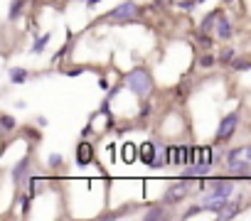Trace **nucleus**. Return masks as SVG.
Masks as SVG:
<instances>
[{
    "label": "nucleus",
    "mask_w": 251,
    "mask_h": 221,
    "mask_svg": "<svg viewBox=\"0 0 251 221\" xmlns=\"http://www.w3.org/2000/svg\"><path fill=\"white\" fill-rule=\"evenodd\" d=\"M123 84H126V88H128L131 93H136L141 101H146L153 93V76H151L148 69H141V66L126 74Z\"/></svg>",
    "instance_id": "nucleus-1"
},
{
    "label": "nucleus",
    "mask_w": 251,
    "mask_h": 221,
    "mask_svg": "<svg viewBox=\"0 0 251 221\" xmlns=\"http://www.w3.org/2000/svg\"><path fill=\"white\" fill-rule=\"evenodd\" d=\"M195 189H197V177H187V175H182L177 182H173V184L165 189V194H163V204L175 206V204H180L185 197H190Z\"/></svg>",
    "instance_id": "nucleus-2"
},
{
    "label": "nucleus",
    "mask_w": 251,
    "mask_h": 221,
    "mask_svg": "<svg viewBox=\"0 0 251 221\" xmlns=\"http://www.w3.org/2000/svg\"><path fill=\"white\" fill-rule=\"evenodd\" d=\"M138 15H141V5L133 3V0H126V3L116 5L103 20L106 22H113V25H123V22H133Z\"/></svg>",
    "instance_id": "nucleus-3"
},
{
    "label": "nucleus",
    "mask_w": 251,
    "mask_h": 221,
    "mask_svg": "<svg viewBox=\"0 0 251 221\" xmlns=\"http://www.w3.org/2000/svg\"><path fill=\"white\" fill-rule=\"evenodd\" d=\"M234 189H236L234 177H229V179H224V177H212V179H207V192H204V194L217 197V199H231V197H234Z\"/></svg>",
    "instance_id": "nucleus-4"
},
{
    "label": "nucleus",
    "mask_w": 251,
    "mask_h": 221,
    "mask_svg": "<svg viewBox=\"0 0 251 221\" xmlns=\"http://www.w3.org/2000/svg\"><path fill=\"white\" fill-rule=\"evenodd\" d=\"M239 123H241V113H239V110H231L229 116H224V118L219 121L217 133H214V143H226V140L236 133Z\"/></svg>",
    "instance_id": "nucleus-5"
},
{
    "label": "nucleus",
    "mask_w": 251,
    "mask_h": 221,
    "mask_svg": "<svg viewBox=\"0 0 251 221\" xmlns=\"http://www.w3.org/2000/svg\"><path fill=\"white\" fill-rule=\"evenodd\" d=\"M32 157L30 155H25L23 160H18L15 162V167L10 170V177H13V182L18 184V187H27V182H30V177H32Z\"/></svg>",
    "instance_id": "nucleus-6"
},
{
    "label": "nucleus",
    "mask_w": 251,
    "mask_h": 221,
    "mask_svg": "<svg viewBox=\"0 0 251 221\" xmlns=\"http://www.w3.org/2000/svg\"><path fill=\"white\" fill-rule=\"evenodd\" d=\"M226 170H229V175L234 177V179H251V160H246V157H236V160H229L226 162Z\"/></svg>",
    "instance_id": "nucleus-7"
},
{
    "label": "nucleus",
    "mask_w": 251,
    "mask_h": 221,
    "mask_svg": "<svg viewBox=\"0 0 251 221\" xmlns=\"http://www.w3.org/2000/svg\"><path fill=\"white\" fill-rule=\"evenodd\" d=\"M187 162V145H168V165L185 167Z\"/></svg>",
    "instance_id": "nucleus-8"
},
{
    "label": "nucleus",
    "mask_w": 251,
    "mask_h": 221,
    "mask_svg": "<svg viewBox=\"0 0 251 221\" xmlns=\"http://www.w3.org/2000/svg\"><path fill=\"white\" fill-rule=\"evenodd\" d=\"M214 35H217V40H222V42H229V40L234 37V27H231V20H229V18L224 15V10H222V15H219V20H217Z\"/></svg>",
    "instance_id": "nucleus-9"
},
{
    "label": "nucleus",
    "mask_w": 251,
    "mask_h": 221,
    "mask_svg": "<svg viewBox=\"0 0 251 221\" xmlns=\"http://www.w3.org/2000/svg\"><path fill=\"white\" fill-rule=\"evenodd\" d=\"M76 162H79L81 167H86V165L94 162V148H91V143L81 140V143L76 145Z\"/></svg>",
    "instance_id": "nucleus-10"
},
{
    "label": "nucleus",
    "mask_w": 251,
    "mask_h": 221,
    "mask_svg": "<svg viewBox=\"0 0 251 221\" xmlns=\"http://www.w3.org/2000/svg\"><path fill=\"white\" fill-rule=\"evenodd\" d=\"M241 206H244V204H241V199H234V197H231V199L226 201V206L217 214V219H222V221L234 219V216H239V214H241Z\"/></svg>",
    "instance_id": "nucleus-11"
},
{
    "label": "nucleus",
    "mask_w": 251,
    "mask_h": 221,
    "mask_svg": "<svg viewBox=\"0 0 251 221\" xmlns=\"http://www.w3.org/2000/svg\"><path fill=\"white\" fill-rule=\"evenodd\" d=\"M155 150H158V143L146 140V143L138 148V160H141L143 165H148V167H151V162H153V157H155Z\"/></svg>",
    "instance_id": "nucleus-12"
},
{
    "label": "nucleus",
    "mask_w": 251,
    "mask_h": 221,
    "mask_svg": "<svg viewBox=\"0 0 251 221\" xmlns=\"http://www.w3.org/2000/svg\"><path fill=\"white\" fill-rule=\"evenodd\" d=\"M165 206H168V204H155V206H151V209L143 214V219H146V221H163V219H170V214L165 211Z\"/></svg>",
    "instance_id": "nucleus-13"
},
{
    "label": "nucleus",
    "mask_w": 251,
    "mask_h": 221,
    "mask_svg": "<svg viewBox=\"0 0 251 221\" xmlns=\"http://www.w3.org/2000/svg\"><path fill=\"white\" fill-rule=\"evenodd\" d=\"M27 3H30V0H13V3H10V10H8V20H10V22H18V20L23 18Z\"/></svg>",
    "instance_id": "nucleus-14"
},
{
    "label": "nucleus",
    "mask_w": 251,
    "mask_h": 221,
    "mask_svg": "<svg viewBox=\"0 0 251 221\" xmlns=\"http://www.w3.org/2000/svg\"><path fill=\"white\" fill-rule=\"evenodd\" d=\"M165 165H168V145L158 143V150H155V157H153V162H151V170H160V167H165Z\"/></svg>",
    "instance_id": "nucleus-15"
},
{
    "label": "nucleus",
    "mask_w": 251,
    "mask_h": 221,
    "mask_svg": "<svg viewBox=\"0 0 251 221\" xmlns=\"http://www.w3.org/2000/svg\"><path fill=\"white\" fill-rule=\"evenodd\" d=\"M219 15H222V10H209V15H207V18L200 22V30H202V32H214Z\"/></svg>",
    "instance_id": "nucleus-16"
},
{
    "label": "nucleus",
    "mask_w": 251,
    "mask_h": 221,
    "mask_svg": "<svg viewBox=\"0 0 251 221\" xmlns=\"http://www.w3.org/2000/svg\"><path fill=\"white\" fill-rule=\"evenodd\" d=\"M8 79H10L13 84H25V81L30 79V71L23 69V66H13V69L8 71Z\"/></svg>",
    "instance_id": "nucleus-17"
},
{
    "label": "nucleus",
    "mask_w": 251,
    "mask_h": 221,
    "mask_svg": "<svg viewBox=\"0 0 251 221\" xmlns=\"http://www.w3.org/2000/svg\"><path fill=\"white\" fill-rule=\"evenodd\" d=\"M50 40H52V35H50V32H45L42 37H37V40H35V44H32V49H30V54H35V57H37V54H42V52L47 49Z\"/></svg>",
    "instance_id": "nucleus-18"
},
{
    "label": "nucleus",
    "mask_w": 251,
    "mask_h": 221,
    "mask_svg": "<svg viewBox=\"0 0 251 221\" xmlns=\"http://www.w3.org/2000/svg\"><path fill=\"white\" fill-rule=\"evenodd\" d=\"M40 192H45V179H42V177H30V182H27V194H30V197H37Z\"/></svg>",
    "instance_id": "nucleus-19"
},
{
    "label": "nucleus",
    "mask_w": 251,
    "mask_h": 221,
    "mask_svg": "<svg viewBox=\"0 0 251 221\" xmlns=\"http://www.w3.org/2000/svg\"><path fill=\"white\" fill-rule=\"evenodd\" d=\"M234 59H236V49H234V47H224V49L219 52V62H222V64H231Z\"/></svg>",
    "instance_id": "nucleus-20"
},
{
    "label": "nucleus",
    "mask_w": 251,
    "mask_h": 221,
    "mask_svg": "<svg viewBox=\"0 0 251 221\" xmlns=\"http://www.w3.org/2000/svg\"><path fill=\"white\" fill-rule=\"evenodd\" d=\"M229 66H231L234 71H249V69H251V59H241V57H236Z\"/></svg>",
    "instance_id": "nucleus-21"
},
{
    "label": "nucleus",
    "mask_w": 251,
    "mask_h": 221,
    "mask_svg": "<svg viewBox=\"0 0 251 221\" xmlns=\"http://www.w3.org/2000/svg\"><path fill=\"white\" fill-rule=\"evenodd\" d=\"M99 113H101V116H106V118H108V123H113V116H111V98H108V96H106V98L101 101V108H99Z\"/></svg>",
    "instance_id": "nucleus-22"
},
{
    "label": "nucleus",
    "mask_w": 251,
    "mask_h": 221,
    "mask_svg": "<svg viewBox=\"0 0 251 221\" xmlns=\"http://www.w3.org/2000/svg\"><path fill=\"white\" fill-rule=\"evenodd\" d=\"M123 160L126 162H133L136 160V145H131V143L123 145Z\"/></svg>",
    "instance_id": "nucleus-23"
},
{
    "label": "nucleus",
    "mask_w": 251,
    "mask_h": 221,
    "mask_svg": "<svg viewBox=\"0 0 251 221\" xmlns=\"http://www.w3.org/2000/svg\"><path fill=\"white\" fill-rule=\"evenodd\" d=\"M0 126H3L5 133H10V131H15V118L13 116H0Z\"/></svg>",
    "instance_id": "nucleus-24"
},
{
    "label": "nucleus",
    "mask_w": 251,
    "mask_h": 221,
    "mask_svg": "<svg viewBox=\"0 0 251 221\" xmlns=\"http://www.w3.org/2000/svg\"><path fill=\"white\" fill-rule=\"evenodd\" d=\"M202 211H204L202 201H200V204H192V206H190V209L182 214V219H192V216H197V214H202Z\"/></svg>",
    "instance_id": "nucleus-25"
},
{
    "label": "nucleus",
    "mask_w": 251,
    "mask_h": 221,
    "mask_svg": "<svg viewBox=\"0 0 251 221\" xmlns=\"http://www.w3.org/2000/svg\"><path fill=\"white\" fill-rule=\"evenodd\" d=\"M23 135H25V138H30V140H35V143H40V140H42V133H40V131H35V128H23Z\"/></svg>",
    "instance_id": "nucleus-26"
},
{
    "label": "nucleus",
    "mask_w": 251,
    "mask_h": 221,
    "mask_svg": "<svg viewBox=\"0 0 251 221\" xmlns=\"http://www.w3.org/2000/svg\"><path fill=\"white\" fill-rule=\"evenodd\" d=\"M244 150H246V148H231V150H229V153L224 155V160L229 162V160H236V157H244Z\"/></svg>",
    "instance_id": "nucleus-27"
},
{
    "label": "nucleus",
    "mask_w": 251,
    "mask_h": 221,
    "mask_svg": "<svg viewBox=\"0 0 251 221\" xmlns=\"http://www.w3.org/2000/svg\"><path fill=\"white\" fill-rule=\"evenodd\" d=\"M30 199H32L30 194H23V197H20V209H23V216H27V214H30Z\"/></svg>",
    "instance_id": "nucleus-28"
},
{
    "label": "nucleus",
    "mask_w": 251,
    "mask_h": 221,
    "mask_svg": "<svg viewBox=\"0 0 251 221\" xmlns=\"http://www.w3.org/2000/svg\"><path fill=\"white\" fill-rule=\"evenodd\" d=\"M47 162H50V167H62V165H64V157H62V155H57V153H52Z\"/></svg>",
    "instance_id": "nucleus-29"
},
{
    "label": "nucleus",
    "mask_w": 251,
    "mask_h": 221,
    "mask_svg": "<svg viewBox=\"0 0 251 221\" xmlns=\"http://www.w3.org/2000/svg\"><path fill=\"white\" fill-rule=\"evenodd\" d=\"M214 62H217V57H214V54H204V57L200 59V64H202V66H212Z\"/></svg>",
    "instance_id": "nucleus-30"
},
{
    "label": "nucleus",
    "mask_w": 251,
    "mask_h": 221,
    "mask_svg": "<svg viewBox=\"0 0 251 221\" xmlns=\"http://www.w3.org/2000/svg\"><path fill=\"white\" fill-rule=\"evenodd\" d=\"M69 44H72V40H69V42H67V44H64V47H62V49H59L57 54H54V62H59V59H62V57H64L67 52H69Z\"/></svg>",
    "instance_id": "nucleus-31"
},
{
    "label": "nucleus",
    "mask_w": 251,
    "mask_h": 221,
    "mask_svg": "<svg viewBox=\"0 0 251 221\" xmlns=\"http://www.w3.org/2000/svg\"><path fill=\"white\" fill-rule=\"evenodd\" d=\"M69 76H76V74H84V66H74L72 71H67Z\"/></svg>",
    "instance_id": "nucleus-32"
},
{
    "label": "nucleus",
    "mask_w": 251,
    "mask_h": 221,
    "mask_svg": "<svg viewBox=\"0 0 251 221\" xmlns=\"http://www.w3.org/2000/svg\"><path fill=\"white\" fill-rule=\"evenodd\" d=\"M99 86H101V88H103V91H106V88H108V81H106V79H103V76H101V79H99Z\"/></svg>",
    "instance_id": "nucleus-33"
},
{
    "label": "nucleus",
    "mask_w": 251,
    "mask_h": 221,
    "mask_svg": "<svg viewBox=\"0 0 251 221\" xmlns=\"http://www.w3.org/2000/svg\"><path fill=\"white\" fill-rule=\"evenodd\" d=\"M37 126H42V128H45V126H47V118H45V116H37Z\"/></svg>",
    "instance_id": "nucleus-34"
},
{
    "label": "nucleus",
    "mask_w": 251,
    "mask_h": 221,
    "mask_svg": "<svg viewBox=\"0 0 251 221\" xmlns=\"http://www.w3.org/2000/svg\"><path fill=\"white\" fill-rule=\"evenodd\" d=\"M81 135H84V138H89V135H91V126H86V128L81 131Z\"/></svg>",
    "instance_id": "nucleus-35"
},
{
    "label": "nucleus",
    "mask_w": 251,
    "mask_h": 221,
    "mask_svg": "<svg viewBox=\"0 0 251 221\" xmlns=\"http://www.w3.org/2000/svg\"><path fill=\"white\" fill-rule=\"evenodd\" d=\"M244 157H246V160H251V145H249V148L244 150Z\"/></svg>",
    "instance_id": "nucleus-36"
},
{
    "label": "nucleus",
    "mask_w": 251,
    "mask_h": 221,
    "mask_svg": "<svg viewBox=\"0 0 251 221\" xmlns=\"http://www.w3.org/2000/svg\"><path fill=\"white\" fill-rule=\"evenodd\" d=\"M96 3H101V0H86V5H89V8H94Z\"/></svg>",
    "instance_id": "nucleus-37"
},
{
    "label": "nucleus",
    "mask_w": 251,
    "mask_h": 221,
    "mask_svg": "<svg viewBox=\"0 0 251 221\" xmlns=\"http://www.w3.org/2000/svg\"><path fill=\"white\" fill-rule=\"evenodd\" d=\"M222 3H224V5H231V3H236V0H222Z\"/></svg>",
    "instance_id": "nucleus-38"
},
{
    "label": "nucleus",
    "mask_w": 251,
    "mask_h": 221,
    "mask_svg": "<svg viewBox=\"0 0 251 221\" xmlns=\"http://www.w3.org/2000/svg\"><path fill=\"white\" fill-rule=\"evenodd\" d=\"M200 3H204V0H197V5H200Z\"/></svg>",
    "instance_id": "nucleus-39"
}]
</instances>
